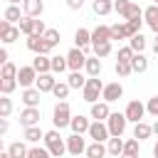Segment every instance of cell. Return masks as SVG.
<instances>
[{"mask_svg":"<svg viewBox=\"0 0 158 158\" xmlns=\"http://www.w3.org/2000/svg\"><path fill=\"white\" fill-rule=\"evenodd\" d=\"M10 114H12V101L7 96H2L0 99V118H7Z\"/></svg>","mask_w":158,"mask_h":158,"instance_id":"obj_43","label":"cell"},{"mask_svg":"<svg viewBox=\"0 0 158 158\" xmlns=\"http://www.w3.org/2000/svg\"><path fill=\"white\" fill-rule=\"evenodd\" d=\"M106 153H109V148H106L104 143H96V141H94V143L86 146V158H104Z\"/></svg>","mask_w":158,"mask_h":158,"instance_id":"obj_25","label":"cell"},{"mask_svg":"<svg viewBox=\"0 0 158 158\" xmlns=\"http://www.w3.org/2000/svg\"><path fill=\"white\" fill-rule=\"evenodd\" d=\"M128 47L136 52V54H143V49H146V37L138 32V35H133L131 40H128Z\"/></svg>","mask_w":158,"mask_h":158,"instance_id":"obj_30","label":"cell"},{"mask_svg":"<svg viewBox=\"0 0 158 158\" xmlns=\"http://www.w3.org/2000/svg\"><path fill=\"white\" fill-rule=\"evenodd\" d=\"M15 86H17V79H0V91H2V96H10V94L15 91Z\"/></svg>","mask_w":158,"mask_h":158,"instance_id":"obj_41","label":"cell"},{"mask_svg":"<svg viewBox=\"0 0 158 158\" xmlns=\"http://www.w3.org/2000/svg\"><path fill=\"white\" fill-rule=\"evenodd\" d=\"M22 5H25V15L27 17H40L44 12V2L42 0H25Z\"/></svg>","mask_w":158,"mask_h":158,"instance_id":"obj_22","label":"cell"},{"mask_svg":"<svg viewBox=\"0 0 158 158\" xmlns=\"http://www.w3.org/2000/svg\"><path fill=\"white\" fill-rule=\"evenodd\" d=\"M99 42H111V27L99 25L96 30H91V44H99Z\"/></svg>","mask_w":158,"mask_h":158,"instance_id":"obj_21","label":"cell"},{"mask_svg":"<svg viewBox=\"0 0 158 158\" xmlns=\"http://www.w3.org/2000/svg\"><path fill=\"white\" fill-rule=\"evenodd\" d=\"M67 153H72V156L86 153V143H84V138H81L79 133H72V136L67 138Z\"/></svg>","mask_w":158,"mask_h":158,"instance_id":"obj_13","label":"cell"},{"mask_svg":"<svg viewBox=\"0 0 158 158\" xmlns=\"http://www.w3.org/2000/svg\"><path fill=\"white\" fill-rule=\"evenodd\" d=\"M67 84H69L72 89H84V86H86V79H84L81 72H72L69 79H67Z\"/></svg>","mask_w":158,"mask_h":158,"instance_id":"obj_33","label":"cell"},{"mask_svg":"<svg viewBox=\"0 0 158 158\" xmlns=\"http://www.w3.org/2000/svg\"><path fill=\"white\" fill-rule=\"evenodd\" d=\"M17 67L12 64V62H7V64H2V72H0V79H17Z\"/></svg>","mask_w":158,"mask_h":158,"instance_id":"obj_39","label":"cell"},{"mask_svg":"<svg viewBox=\"0 0 158 158\" xmlns=\"http://www.w3.org/2000/svg\"><path fill=\"white\" fill-rule=\"evenodd\" d=\"M146 111H148L151 116H156V118H158V96L148 99V104H146Z\"/></svg>","mask_w":158,"mask_h":158,"instance_id":"obj_48","label":"cell"},{"mask_svg":"<svg viewBox=\"0 0 158 158\" xmlns=\"http://www.w3.org/2000/svg\"><path fill=\"white\" fill-rule=\"evenodd\" d=\"M0 158H10V153H7V151H5V153H0Z\"/></svg>","mask_w":158,"mask_h":158,"instance_id":"obj_56","label":"cell"},{"mask_svg":"<svg viewBox=\"0 0 158 158\" xmlns=\"http://www.w3.org/2000/svg\"><path fill=\"white\" fill-rule=\"evenodd\" d=\"M123 96V86L118 84V81H111V84H106L104 86V91H101V99L106 101V104H111V101H118Z\"/></svg>","mask_w":158,"mask_h":158,"instance_id":"obj_10","label":"cell"},{"mask_svg":"<svg viewBox=\"0 0 158 158\" xmlns=\"http://www.w3.org/2000/svg\"><path fill=\"white\" fill-rule=\"evenodd\" d=\"M67 67H69L67 64V57H52V72L54 74H62Z\"/></svg>","mask_w":158,"mask_h":158,"instance_id":"obj_42","label":"cell"},{"mask_svg":"<svg viewBox=\"0 0 158 158\" xmlns=\"http://www.w3.org/2000/svg\"><path fill=\"white\" fill-rule=\"evenodd\" d=\"M114 10L123 17V20H133V17H143V10L138 5H133L131 0H116L114 2Z\"/></svg>","mask_w":158,"mask_h":158,"instance_id":"obj_3","label":"cell"},{"mask_svg":"<svg viewBox=\"0 0 158 158\" xmlns=\"http://www.w3.org/2000/svg\"><path fill=\"white\" fill-rule=\"evenodd\" d=\"M81 5H84V0H67L69 10H81Z\"/></svg>","mask_w":158,"mask_h":158,"instance_id":"obj_49","label":"cell"},{"mask_svg":"<svg viewBox=\"0 0 158 158\" xmlns=\"http://www.w3.org/2000/svg\"><path fill=\"white\" fill-rule=\"evenodd\" d=\"M20 123H22L25 128L37 126V123H40V109H22V111H20Z\"/></svg>","mask_w":158,"mask_h":158,"instance_id":"obj_15","label":"cell"},{"mask_svg":"<svg viewBox=\"0 0 158 158\" xmlns=\"http://www.w3.org/2000/svg\"><path fill=\"white\" fill-rule=\"evenodd\" d=\"M84 69H86L89 77H99L101 74V59L99 57H86V67Z\"/></svg>","mask_w":158,"mask_h":158,"instance_id":"obj_29","label":"cell"},{"mask_svg":"<svg viewBox=\"0 0 158 158\" xmlns=\"http://www.w3.org/2000/svg\"><path fill=\"white\" fill-rule=\"evenodd\" d=\"M104 86H106V84H101L99 77H89V79H86V86L81 89V91H84V101H86V104H96V101H99V94L104 91Z\"/></svg>","mask_w":158,"mask_h":158,"instance_id":"obj_2","label":"cell"},{"mask_svg":"<svg viewBox=\"0 0 158 158\" xmlns=\"http://www.w3.org/2000/svg\"><path fill=\"white\" fill-rule=\"evenodd\" d=\"M153 2H156V5H158V0H153Z\"/></svg>","mask_w":158,"mask_h":158,"instance_id":"obj_58","label":"cell"},{"mask_svg":"<svg viewBox=\"0 0 158 158\" xmlns=\"http://www.w3.org/2000/svg\"><path fill=\"white\" fill-rule=\"evenodd\" d=\"M153 52L158 54V35H156V40H153Z\"/></svg>","mask_w":158,"mask_h":158,"instance_id":"obj_52","label":"cell"},{"mask_svg":"<svg viewBox=\"0 0 158 158\" xmlns=\"http://www.w3.org/2000/svg\"><path fill=\"white\" fill-rule=\"evenodd\" d=\"M27 49L35 52V54H47V57H49V52H52V47L44 42V37H37V35H30V37H27Z\"/></svg>","mask_w":158,"mask_h":158,"instance_id":"obj_9","label":"cell"},{"mask_svg":"<svg viewBox=\"0 0 158 158\" xmlns=\"http://www.w3.org/2000/svg\"><path fill=\"white\" fill-rule=\"evenodd\" d=\"M123 143L126 141H121V136H111L109 143H106V148H109L111 156H123Z\"/></svg>","mask_w":158,"mask_h":158,"instance_id":"obj_27","label":"cell"},{"mask_svg":"<svg viewBox=\"0 0 158 158\" xmlns=\"http://www.w3.org/2000/svg\"><path fill=\"white\" fill-rule=\"evenodd\" d=\"M153 156H156V158H158V143H156V146H153Z\"/></svg>","mask_w":158,"mask_h":158,"instance_id":"obj_54","label":"cell"},{"mask_svg":"<svg viewBox=\"0 0 158 158\" xmlns=\"http://www.w3.org/2000/svg\"><path fill=\"white\" fill-rule=\"evenodd\" d=\"M126 123H128L126 114H111V116H109V121H106V126H109V133H111V136H123Z\"/></svg>","mask_w":158,"mask_h":158,"instance_id":"obj_6","label":"cell"},{"mask_svg":"<svg viewBox=\"0 0 158 158\" xmlns=\"http://www.w3.org/2000/svg\"><path fill=\"white\" fill-rule=\"evenodd\" d=\"M52 121H54V128H64V126L72 123V109H69L67 101H59L54 106V118Z\"/></svg>","mask_w":158,"mask_h":158,"instance_id":"obj_4","label":"cell"},{"mask_svg":"<svg viewBox=\"0 0 158 158\" xmlns=\"http://www.w3.org/2000/svg\"><path fill=\"white\" fill-rule=\"evenodd\" d=\"M133 35H131V30H128V25L123 22V25H111V40H131Z\"/></svg>","mask_w":158,"mask_h":158,"instance_id":"obj_24","label":"cell"},{"mask_svg":"<svg viewBox=\"0 0 158 158\" xmlns=\"http://www.w3.org/2000/svg\"><path fill=\"white\" fill-rule=\"evenodd\" d=\"M40 138H44V133H42V128H40V126H30V128H25V141L37 143Z\"/></svg>","mask_w":158,"mask_h":158,"instance_id":"obj_35","label":"cell"},{"mask_svg":"<svg viewBox=\"0 0 158 158\" xmlns=\"http://www.w3.org/2000/svg\"><path fill=\"white\" fill-rule=\"evenodd\" d=\"M74 44H77L79 49L89 52V44H91V32H89L86 27H79V30L74 32Z\"/></svg>","mask_w":158,"mask_h":158,"instance_id":"obj_16","label":"cell"},{"mask_svg":"<svg viewBox=\"0 0 158 158\" xmlns=\"http://www.w3.org/2000/svg\"><path fill=\"white\" fill-rule=\"evenodd\" d=\"M67 64H69L72 72H81V69L86 67V52L79 49V47L69 49V54H67Z\"/></svg>","mask_w":158,"mask_h":158,"instance_id":"obj_5","label":"cell"},{"mask_svg":"<svg viewBox=\"0 0 158 158\" xmlns=\"http://www.w3.org/2000/svg\"><path fill=\"white\" fill-rule=\"evenodd\" d=\"M143 17H146V25L158 35V5H151L143 10Z\"/></svg>","mask_w":158,"mask_h":158,"instance_id":"obj_23","label":"cell"},{"mask_svg":"<svg viewBox=\"0 0 158 158\" xmlns=\"http://www.w3.org/2000/svg\"><path fill=\"white\" fill-rule=\"evenodd\" d=\"M32 67H35L37 74H49V72H52V57H47V54H37V57L32 59Z\"/></svg>","mask_w":158,"mask_h":158,"instance_id":"obj_17","label":"cell"},{"mask_svg":"<svg viewBox=\"0 0 158 158\" xmlns=\"http://www.w3.org/2000/svg\"><path fill=\"white\" fill-rule=\"evenodd\" d=\"M0 133H7V118H0Z\"/></svg>","mask_w":158,"mask_h":158,"instance_id":"obj_51","label":"cell"},{"mask_svg":"<svg viewBox=\"0 0 158 158\" xmlns=\"http://www.w3.org/2000/svg\"><path fill=\"white\" fill-rule=\"evenodd\" d=\"M44 148L54 156V158H59V156H64L67 153V141L59 136V131L54 128V131H47L44 133Z\"/></svg>","mask_w":158,"mask_h":158,"instance_id":"obj_1","label":"cell"},{"mask_svg":"<svg viewBox=\"0 0 158 158\" xmlns=\"http://www.w3.org/2000/svg\"><path fill=\"white\" fill-rule=\"evenodd\" d=\"M40 96H42V91L30 86V89H25V91H22V96H20V99H22V104H25L27 109H37V104H40Z\"/></svg>","mask_w":158,"mask_h":158,"instance_id":"obj_18","label":"cell"},{"mask_svg":"<svg viewBox=\"0 0 158 158\" xmlns=\"http://www.w3.org/2000/svg\"><path fill=\"white\" fill-rule=\"evenodd\" d=\"M52 153L47 151V148H40V146H35V148H30V153H27V158H49Z\"/></svg>","mask_w":158,"mask_h":158,"instance_id":"obj_46","label":"cell"},{"mask_svg":"<svg viewBox=\"0 0 158 158\" xmlns=\"http://www.w3.org/2000/svg\"><path fill=\"white\" fill-rule=\"evenodd\" d=\"M37 72H35V67L30 64V67H20V72H17V84L22 86V89H30L32 84H37Z\"/></svg>","mask_w":158,"mask_h":158,"instance_id":"obj_7","label":"cell"},{"mask_svg":"<svg viewBox=\"0 0 158 158\" xmlns=\"http://www.w3.org/2000/svg\"><path fill=\"white\" fill-rule=\"evenodd\" d=\"M118 158H138V156H126V153H123V156H118Z\"/></svg>","mask_w":158,"mask_h":158,"instance_id":"obj_55","label":"cell"},{"mask_svg":"<svg viewBox=\"0 0 158 158\" xmlns=\"http://www.w3.org/2000/svg\"><path fill=\"white\" fill-rule=\"evenodd\" d=\"M69 89H72V86H69L67 81H57V86L52 89V94H54L59 101H64V99H67V94H69Z\"/></svg>","mask_w":158,"mask_h":158,"instance_id":"obj_40","label":"cell"},{"mask_svg":"<svg viewBox=\"0 0 158 158\" xmlns=\"http://www.w3.org/2000/svg\"><path fill=\"white\" fill-rule=\"evenodd\" d=\"M133 54H136V52H133L131 47H121V49H118V59H116V62H131V59H133Z\"/></svg>","mask_w":158,"mask_h":158,"instance_id":"obj_47","label":"cell"},{"mask_svg":"<svg viewBox=\"0 0 158 158\" xmlns=\"http://www.w3.org/2000/svg\"><path fill=\"white\" fill-rule=\"evenodd\" d=\"M7 2H10V5H17V2H20V0H7ZM22 2H25V0H22Z\"/></svg>","mask_w":158,"mask_h":158,"instance_id":"obj_57","label":"cell"},{"mask_svg":"<svg viewBox=\"0 0 158 158\" xmlns=\"http://www.w3.org/2000/svg\"><path fill=\"white\" fill-rule=\"evenodd\" d=\"M7 153H10V158H27V153H30V148H27L25 143H20V141H15V143H10V146H7Z\"/></svg>","mask_w":158,"mask_h":158,"instance_id":"obj_26","label":"cell"},{"mask_svg":"<svg viewBox=\"0 0 158 158\" xmlns=\"http://www.w3.org/2000/svg\"><path fill=\"white\" fill-rule=\"evenodd\" d=\"M0 64H7V49H0Z\"/></svg>","mask_w":158,"mask_h":158,"instance_id":"obj_50","label":"cell"},{"mask_svg":"<svg viewBox=\"0 0 158 158\" xmlns=\"http://www.w3.org/2000/svg\"><path fill=\"white\" fill-rule=\"evenodd\" d=\"M91 49H94V57L104 59V57H109V54H111V42H99V44H91Z\"/></svg>","mask_w":158,"mask_h":158,"instance_id":"obj_34","label":"cell"},{"mask_svg":"<svg viewBox=\"0 0 158 158\" xmlns=\"http://www.w3.org/2000/svg\"><path fill=\"white\" fill-rule=\"evenodd\" d=\"M131 67H133V72H136V74H143V72L148 69V59H146V54H133Z\"/></svg>","mask_w":158,"mask_h":158,"instance_id":"obj_31","label":"cell"},{"mask_svg":"<svg viewBox=\"0 0 158 158\" xmlns=\"http://www.w3.org/2000/svg\"><path fill=\"white\" fill-rule=\"evenodd\" d=\"M131 72H133L131 62H116V74H118V77H128Z\"/></svg>","mask_w":158,"mask_h":158,"instance_id":"obj_45","label":"cell"},{"mask_svg":"<svg viewBox=\"0 0 158 158\" xmlns=\"http://www.w3.org/2000/svg\"><path fill=\"white\" fill-rule=\"evenodd\" d=\"M109 116H111V109H109L106 101L91 104V118H94V121H109Z\"/></svg>","mask_w":158,"mask_h":158,"instance_id":"obj_14","label":"cell"},{"mask_svg":"<svg viewBox=\"0 0 158 158\" xmlns=\"http://www.w3.org/2000/svg\"><path fill=\"white\" fill-rule=\"evenodd\" d=\"M114 10V2L111 0H94V12L96 15H109Z\"/></svg>","mask_w":158,"mask_h":158,"instance_id":"obj_36","label":"cell"},{"mask_svg":"<svg viewBox=\"0 0 158 158\" xmlns=\"http://www.w3.org/2000/svg\"><path fill=\"white\" fill-rule=\"evenodd\" d=\"M89 138H94L96 143H104V141H109V138H111V133H109V126H106L104 121H94V123L89 126Z\"/></svg>","mask_w":158,"mask_h":158,"instance_id":"obj_8","label":"cell"},{"mask_svg":"<svg viewBox=\"0 0 158 158\" xmlns=\"http://www.w3.org/2000/svg\"><path fill=\"white\" fill-rule=\"evenodd\" d=\"M151 133H153V126H148V123H143V121L133 126V138H138V141H143V138H148Z\"/></svg>","mask_w":158,"mask_h":158,"instance_id":"obj_32","label":"cell"},{"mask_svg":"<svg viewBox=\"0 0 158 158\" xmlns=\"http://www.w3.org/2000/svg\"><path fill=\"white\" fill-rule=\"evenodd\" d=\"M126 118L128 121H133V123H141V118H143V114H146V106L141 104V101H128V106H126Z\"/></svg>","mask_w":158,"mask_h":158,"instance_id":"obj_12","label":"cell"},{"mask_svg":"<svg viewBox=\"0 0 158 158\" xmlns=\"http://www.w3.org/2000/svg\"><path fill=\"white\" fill-rule=\"evenodd\" d=\"M17 27H20V32H22V35H27V37H30V35H32V30H35V17H27V15H25V17L20 20V25H17Z\"/></svg>","mask_w":158,"mask_h":158,"instance_id":"obj_38","label":"cell"},{"mask_svg":"<svg viewBox=\"0 0 158 158\" xmlns=\"http://www.w3.org/2000/svg\"><path fill=\"white\" fill-rule=\"evenodd\" d=\"M69 126H72V133L84 136V133H89V126H91V123H89V118H86V116H81V114H79V116H72V123H69Z\"/></svg>","mask_w":158,"mask_h":158,"instance_id":"obj_20","label":"cell"},{"mask_svg":"<svg viewBox=\"0 0 158 158\" xmlns=\"http://www.w3.org/2000/svg\"><path fill=\"white\" fill-rule=\"evenodd\" d=\"M2 17H5V22H10V25H15V22L20 25V20H22V17H20V7H17V5H7V7H5V12H2Z\"/></svg>","mask_w":158,"mask_h":158,"instance_id":"obj_28","label":"cell"},{"mask_svg":"<svg viewBox=\"0 0 158 158\" xmlns=\"http://www.w3.org/2000/svg\"><path fill=\"white\" fill-rule=\"evenodd\" d=\"M44 42H47V44H49V47L54 49V47H57V44L62 42V37H59V30H54V27H49V30L44 32Z\"/></svg>","mask_w":158,"mask_h":158,"instance_id":"obj_37","label":"cell"},{"mask_svg":"<svg viewBox=\"0 0 158 158\" xmlns=\"http://www.w3.org/2000/svg\"><path fill=\"white\" fill-rule=\"evenodd\" d=\"M123 153L126 156H138V138H128L123 143Z\"/></svg>","mask_w":158,"mask_h":158,"instance_id":"obj_44","label":"cell"},{"mask_svg":"<svg viewBox=\"0 0 158 158\" xmlns=\"http://www.w3.org/2000/svg\"><path fill=\"white\" fill-rule=\"evenodd\" d=\"M153 133H156V136H158V121H156V123H153Z\"/></svg>","mask_w":158,"mask_h":158,"instance_id":"obj_53","label":"cell"},{"mask_svg":"<svg viewBox=\"0 0 158 158\" xmlns=\"http://www.w3.org/2000/svg\"><path fill=\"white\" fill-rule=\"evenodd\" d=\"M54 86H57V79L52 77V72H49V74H40V77H37V84H35V89H40L42 94L52 91Z\"/></svg>","mask_w":158,"mask_h":158,"instance_id":"obj_19","label":"cell"},{"mask_svg":"<svg viewBox=\"0 0 158 158\" xmlns=\"http://www.w3.org/2000/svg\"><path fill=\"white\" fill-rule=\"evenodd\" d=\"M20 37V27H15V25H10V22H0V40L5 42V44H12L15 40Z\"/></svg>","mask_w":158,"mask_h":158,"instance_id":"obj_11","label":"cell"}]
</instances>
